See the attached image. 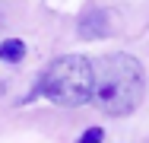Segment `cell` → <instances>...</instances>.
Returning <instances> with one entry per match:
<instances>
[{
  "label": "cell",
  "mask_w": 149,
  "mask_h": 143,
  "mask_svg": "<svg viewBox=\"0 0 149 143\" xmlns=\"http://www.w3.org/2000/svg\"><path fill=\"white\" fill-rule=\"evenodd\" d=\"M95 86H92V105L108 118H124L136 111L146 99V70L133 54H114L98 57L95 64Z\"/></svg>",
  "instance_id": "6da1fadb"
},
{
  "label": "cell",
  "mask_w": 149,
  "mask_h": 143,
  "mask_svg": "<svg viewBox=\"0 0 149 143\" xmlns=\"http://www.w3.org/2000/svg\"><path fill=\"white\" fill-rule=\"evenodd\" d=\"M92 86H95V67L83 54H60L41 70L38 92L60 108H79L92 102Z\"/></svg>",
  "instance_id": "7a4b0ae2"
},
{
  "label": "cell",
  "mask_w": 149,
  "mask_h": 143,
  "mask_svg": "<svg viewBox=\"0 0 149 143\" xmlns=\"http://www.w3.org/2000/svg\"><path fill=\"white\" fill-rule=\"evenodd\" d=\"M22 54H26V45H22L19 38H10V41H3V45H0V60H6V64L22 60Z\"/></svg>",
  "instance_id": "3957f363"
},
{
  "label": "cell",
  "mask_w": 149,
  "mask_h": 143,
  "mask_svg": "<svg viewBox=\"0 0 149 143\" xmlns=\"http://www.w3.org/2000/svg\"><path fill=\"white\" fill-rule=\"evenodd\" d=\"M105 140V130L102 127H89L86 134H83V143H102Z\"/></svg>",
  "instance_id": "277c9868"
},
{
  "label": "cell",
  "mask_w": 149,
  "mask_h": 143,
  "mask_svg": "<svg viewBox=\"0 0 149 143\" xmlns=\"http://www.w3.org/2000/svg\"><path fill=\"white\" fill-rule=\"evenodd\" d=\"M79 143H83V140H79Z\"/></svg>",
  "instance_id": "5b68a950"
}]
</instances>
